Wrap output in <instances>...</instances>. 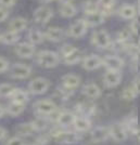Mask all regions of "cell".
Masks as SVG:
<instances>
[{
	"mask_svg": "<svg viewBox=\"0 0 140 145\" xmlns=\"http://www.w3.org/2000/svg\"><path fill=\"white\" fill-rule=\"evenodd\" d=\"M36 61L43 68H52L60 63V55L51 50H43L37 54Z\"/></svg>",
	"mask_w": 140,
	"mask_h": 145,
	"instance_id": "1",
	"label": "cell"
},
{
	"mask_svg": "<svg viewBox=\"0 0 140 145\" xmlns=\"http://www.w3.org/2000/svg\"><path fill=\"white\" fill-rule=\"evenodd\" d=\"M58 109V106L52 100L49 99H43V100H38L34 104V110L37 115L39 116H49L51 115L53 112Z\"/></svg>",
	"mask_w": 140,
	"mask_h": 145,
	"instance_id": "2",
	"label": "cell"
},
{
	"mask_svg": "<svg viewBox=\"0 0 140 145\" xmlns=\"http://www.w3.org/2000/svg\"><path fill=\"white\" fill-rule=\"evenodd\" d=\"M50 86L51 84L49 79L45 77H37L28 84V91L34 95H41L49 90Z\"/></svg>",
	"mask_w": 140,
	"mask_h": 145,
	"instance_id": "3",
	"label": "cell"
},
{
	"mask_svg": "<svg viewBox=\"0 0 140 145\" xmlns=\"http://www.w3.org/2000/svg\"><path fill=\"white\" fill-rule=\"evenodd\" d=\"M112 42L109 33L104 29L96 30L91 36V43L98 49H109L110 44Z\"/></svg>",
	"mask_w": 140,
	"mask_h": 145,
	"instance_id": "4",
	"label": "cell"
},
{
	"mask_svg": "<svg viewBox=\"0 0 140 145\" xmlns=\"http://www.w3.org/2000/svg\"><path fill=\"white\" fill-rule=\"evenodd\" d=\"M109 133L112 140L117 143H122L128 138V132L123 122H115L111 127H109Z\"/></svg>",
	"mask_w": 140,
	"mask_h": 145,
	"instance_id": "5",
	"label": "cell"
},
{
	"mask_svg": "<svg viewBox=\"0 0 140 145\" xmlns=\"http://www.w3.org/2000/svg\"><path fill=\"white\" fill-rule=\"evenodd\" d=\"M55 140L60 144H76L82 140V135H80V133L75 130L70 131V130L64 129Z\"/></svg>",
	"mask_w": 140,
	"mask_h": 145,
	"instance_id": "6",
	"label": "cell"
},
{
	"mask_svg": "<svg viewBox=\"0 0 140 145\" xmlns=\"http://www.w3.org/2000/svg\"><path fill=\"white\" fill-rule=\"evenodd\" d=\"M102 66L105 67L106 71L121 72V69L124 67V60L118 55H106L102 59Z\"/></svg>",
	"mask_w": 140,
	"mask_h": 145,
	"instance_id": "7",
	"label": "cell"
},
{
	"mask_svg": "<svg viewBox=\"0 0 140 145\" xmlns=\"http://www.w3.org/2000/svg\"><path fill=\"white\" fill-rule=\"evenodd\" d=\"M32 75V67L24 63H15L10 68V76L13 79H26Z\"/></svg>",
	"mask_w": 140,
	"mask_h": 145,
	"instance_id": "8",
	"label": "cell"
},
{
	"mask_svg": "<svg viewBox=\"0 0 140 145\" xmlns=\"http://www.w3.org/2000/svg\"><path fill=\"white\" fill-rule=\"evenodd\" d=\"M88 30V25L84 18H79L76 22H74L67 29V36L72 38H79L83 37Z\"/></svg>",
	"mask_w": 140,
	"mask_h": 145,
	"instance_id": "9",
	"label": "cell"
},
{
	"mask_svg": "<svg viewBox=\"0 0 140 145\" xmlns=\"http://www.w3.org/2000/svg\"><path fill=\"white\" fill-rule=\"evenodd\" d=\"M53 16V11L52 9L48 6H40L37 8L34 12V20L36 23L40 24H46L51 20Z\"/></svg>",
	"mask_w": 140,
	"mask_h": 145,
	"instance_id": "10",
	"label": "cell"
},
{
	"mask_svg": "<svg viewBox=\"0 0 140 145\" xmlns=\"http://www.w3.org/2000/svg\"><path fill=\"white\" fill-rule=\"evenodd\" d=\"M122 72L115 71H106L103 75V84L106 88H115L122 81Z\"/></svg>",
	"mask_w": 140,
	"mask_h": 145,
	"instance_id": "11",
	"label": "cell"
},
{
	"mask_svg": "<svg viewBox=\"0 0 140 145\" xmlns=\"http://www.w3.org/2000/svg\"><path fill=\"white\" fill-rule=\"evenodd\" d=\"M36 52L34 44L30 42H21L15 46V53L22 59H31Z\"/></svg>",
	"mask_w": 140,
	"mask_h": 145,
	"instance_id": "12",
	"label": "cell"
},
{
	"mask_svg": "<svg viewBox=\"0 0 140 145\" xmlns=\"http://www.w3.org/2000/svg\"><path fill=\"white\" fill-rule=\"evenodd\" d=\"M82 65L86 71H96L102 66V57H100L97 54L85 56L82 61Z\"/></svg>",
	"mask_w": 140,
	"mask_h": 145,
	"instance_id": "13",
	"label": "cell"
},
{
	"mask_svg": "<svg viewBox=\"0 0 140 145\" xmlns=\"http://www.w3.org/2000/svg\"><path fill=\"white\" fill-rule=\"evenodd\" d=\"M109 137V127H104V126H98L93 128L90 133V139L93 143H102L106 141Z\"/></svg>",
	"mask_w": 140,
	"mask_h": 145,
	"instance_id": "14",
	"label": "cell"
},
{
	"mask_svg": "<svg viewBox=\"0 0 140 145\" xmlns=\"http://www.w3.org/2000/svg\"><path fill=\"white\" fill-rule=\"evenodd\" d=\"M72 126L74 127L75 131H77V132L79 133L87 132V131H89L91 129V121L89 119V117L76 115Z\"/></svg>",
	"mask_w": 140,
	"mask_h": 145,
	"instance_id": "15",
	"label": "cell"
},
{
	"mask_svg": "<svg viewBox=\"0 0 140 145\" xmlns=\"http://www.w3.org/2000/svg\"><path fill=\"white\" fill-rule=\"evenodd\" d=\"M84 20H85V22L88 25V27H97V26H100L101 24H103L104 21H105V16L100 10H98V11H95V12L85 14Z\"/></svg>",
	"mask_w": 140,
	"mask_h": 145,
	"instance_id": "16",
	"label": "cell"
},
{
	"mask_svg": "<svg viewBox=\"0 0 140 145\" xmlns=\"http://www.w3.org/2000/svg\"><path fill=\"white\" fill-rule=\"evenodd\" d=\"M139 94V79L136 78L131 86L125 88L122 92V97L125 101H133Z\"/></svg>",
	"mask_w": 140,
	"mask_h": 145,
	"instance_id": "17",
	"label": "cell"
},
{
	"mask_svg": "<svg viewBox=\"0 0 140 145\" xmlns=\"http://www.w3.org/2000/svg\"><path fill=\"white\" fill-rule=\"evenodd\" d=\"M43 35H45V39H48L49 41L60 42L64 37V31L60 27L51 26V27L47 28V30L43 33Z\"/></svg>",
	"mask_w": 140,
	"mask_h": 145,
	"instance_id": "18",
	"label": "cell"
},
{
	"mask_svg": "<svg viewBox=\"0 0 140 145\" xmlns=\"http://www.w3.org/2000/svg\"><path fill=\"white\" fill-rule=\"evenodd\" d=\"M83 94L85 95L86 97L90 99V100H96L98 97H101L102 94V90L100 89V87L93 82H89V84H86L84 87H83Z\"/></svg>",
	"mask_w": 140,
	"mask_h": 145,
	"instance_id": "19",
	"label": "cell"
},
{
	"mask_svg": "<svg viewBox=\"0 0 140 145\" xmlns=\"http://www.w3.org/2000/svg\"><path fill=\"white\" fill-rule=\"evenodd\" d=\"M62 86L68 88V89H76L80 84V77L75 75V74H66L64 76H62Z\"/></svg>",
	"mask_w": 140,
	"mask_h": 145,
	"instance_id": "20",
	"label": "cell"
},
{
	"mask_svg": "<svg viewBox=\"0 0 140 145\" xmlns=\"http://www.w3.org/2000/svg\"><path fill=\"white\" fill-rule=\"evenodd\" d=\"M28 25V22L25 18H22V16H18V18H13L12 21L9 23V30H12L14 33H21L23 30L26 29Z\"/></svg>",
	"mask_w": 140,
	"mask_h": 145,
	"instance_id": "21",
	"label": "cell"
},
{
	"mask_svg": "<svg viewBox=\"0 0 140 145\" xmlns=\"http://www.w3.org/2000/svg\"><path fill=\"white\" fill-rule=\"evenodd\" d=\"M118 15L124 20H134L137 16V9L131 5H124L118 9Z\"/></svg>",
	"mask_w": 140,
	"mask_h": 145,
	"instance_id": "22",
	"label": "cell"
},
{
	"mask_svg": "<svg viewBox=\"0 0 140 145\" xmlns=\"http://www.w3.org/2000/svg\"><path fill=\"white\" fill-rule=\"evenodd\" d=\"M62 60L66 65H75L82 60V52L78 48H75L68 54L62 56Z\"/></svg>",
	"mask_w": 140,
	"mask_h": 145,
	"instance_id": "23",
	"label": "cell"
},
{
	"mask_svg": "<svg viewBox=\"0 0 140 145\" xmlns=\"http://www.w3.org/2000/svg\"><path fill=\"white\" fill-rule=\"evenodd\" d=\"M96 2H97L99 10L103 13L105 18L110 14H112L113 8L115 6V0H97Z\"/></svg>",
	"mask_w": 140,
	"mask_h": 145,
	"instance_id": "24",
	"label": "cell"
},
{
	"mask_svg": "<svg viewBox=\"0 0 140 145\" xmlns=\"http://www.w3.org/2000/svg\"><path fill=\"white\" fill-rule=\"evenodd\" d=\"M32 126L34 128L35 132H38V131H43L48 128L49 123H50V119L47 116H37V118L35 120L31 121Z\"/></svg>",
	"mask_w": 140,
	"mask_h": 145,
	"instance_id": "25",
	"label": "cell"
},
{
	"mask_svg": "<svg viewBox=\"0 0 140 145\" xmlns=\"http://www.w3.org/2000/svg\"><path fill=\"white\" fill-rule=\"evenodd\" d=\"M27 38H28V41L30 43L36 46V44H40L45 40V35H43V31H40L39 29L36 28H33L28 31L27 34Z\"/></svg>",
	"mask_w": 140,
	"mask_h": 145,
	"instance_id": "26",
	"label": "cell"
},
{
	"mask_svg": "<svg viewBox=\"0 0 140 145\" xmlns=\"http://www.w3.org/2000/svg\"><path fill=\"white\" fill-rule=\"evenodd\" d=\"M10 97H11L12 102L24 104V105L28 102V94H27V92L24 91L23 89H20V88H15V90L13 91V93L11 94Z\"/></svg>",
	"mask_w": 140,
	"mask_h": 145,
	"instance_id": "27",
	"label": "cell"
},
{
	"mask_svg": "<svg viewBox=\"0 0 140 145\" xmlns=\"http://www.w3.org/2000/svg\"><path fill=\"white\" fill-rule=\"evenodd\" d=\"M20 40V35L18 33H14L12 30H8L6 33L1 34L0 41L5 44H15Z\"/></svg>",
	"mask_w": 140,
	"mask_h": 145,
	"instance_id": "28",
	"label": "cell"
},
{
	"mask_svg": "<svg viewBox=\"0 0 140 145\" xmlns=\"http://www.w3.org/2000/svg\"><path fill=\"white\" fill-rule=\"evenodd\" d=\"M15 131L18 133V137L20 138H26V137H31L33 133L35 132L34 128L32 126L31 122H25V123H20Z\"/></svg>",
	"mask_w": 140,
	"mask_h": 145,
	"instance_id": "29",
	"label": "cell"
},
{
	"mask_svg": "<svg viewBox=\"0 0 140 145\" xmlns=\"http://www.w3.org/2000/svg\"><path fill=\"white\" fill-rule=\"evenodd\" d=\"M77 13V9L76 7L74 6L72 2L70 3H63L60 7V15L63 16V18H71L75 16Z\"/></svg>",
	"mask_w": 140,
	"mask_h": 145,
	"instance_id": "30",
	"label": "cell"
},
{
	"mask_svg": "<svg viewBox=\"0 0 140 145\" xmlns=\"http://www.w3.org/2000/svg\"><path fill=\"white\" fill-rule=\"evenodd\" d=\"M124 126H125L128 133H130L131 135H138V133H139V125H138V118L136 116L128 118L127 120L124 122Z\"/></svg>",
	"mask_w": 140,
	"mask_h": 145,
	"instance_id": "31",
	"label": "cell"
},
{
	"mask_svg": "<svg viewBox=\"0 0 140 145\" xmlns=\"http://www.w3.org/2000/svg\"><path fill=\"white\" fill-rule=\"evenodd\" d=\"M25 110V105L24 104H20V103L16 102H11L9 103L8 107H7V113L12 117H18L20 116L23 112Z\"/></svg>",
	"mask_w": 140,
	"mask_h": 145,
	"instance_id": "32",
	"label": "cell"
},
{
	"mask_svg": "<svg viewBox=\"0 0 140 145\" xmlns=\"http://www.w3.org/2000/svg\"><path fill=\"white\" fill-rule=\"evenodd\" d=\"M123 51H125L131 57V60L133 59H138V55H139V47H138V44L133 42L125 43L124 47H123Z\"/></svg>",
	"mask_w": 140,
	"mask_h": 145,
	"instance_id": "33",
	"label": "cell"
},
{
	"mask_svg": "<svg viewBox=\"0 0 140 145\" xmlns=\"http://www.w3.org/2000/svg\"><path fill=\"white\" fill-rule=\"evenodd\" d=\"M14 90H15V87L12 84H8V82L1 84L0 85V97H10Z\"/></svg>",
	"mask_w": 140,
	"mask_h": 145,
	"instance_id": "34",
	"label": "cell"
},
{
	"mask_svg": "<svg viewBox=\"0 0 140 145\" xmlns=\"http://www.w3.org/2000/svg\"><path fill=\"white\" fill-rule=\"evenodd\" d=\"M131 31L129 30V28H123L122 30L118 31L117 36H116V41L121 43H127L128 40L131 37Z\"/></svg>",
	"mask_w": 140,
	"mask_h": 145,
	"instance_id": "35",
	"label": "cell"
},
{
	"mask_svg": "<svg viewBox=\"0 0 140 145\" xmlns=\"http://www.w3.org/2000/svg\"><path fill=\"white\" fill-rule=\"evenodd\" d=\"M99 8H98V5L96 1L93 0H87L84 3V12L85 14H88V13L95 12V11H98Z\"/></svg>",
	"mask_w": 140,
	"mask_h": 145,
	"instance_id": "36",
	"label": "cell"
},
{
	"mask_svg": "<svg viewBox=\"0 0 140 145\" xmlns=\"http://www.w3.org/2000/svg\"><path fill=\"white\" fill-rule=\"evenodd\" d=\"M76 48V47H74L73 44H70V43H65V44H63L61 47V49H60V54L62 56H64V55L68 54L71 51H73L74 49Z\"/></svg>",
	"mask_w": 140,
	"mask_h": 145,
	"instance_id": "37",
	"label": "cell"
},
{
	"mask_svg": "<svg viewBox=\"0 0 140 145\" xmlns=\"http://www.w3.org/2000/svg\"><path fill=\"white\" fill-rule=\"evenodd\" d=\"M50 135L49 134H40L36 140V145H47L50 142Z\"/></svg>",
	"mask_w": 140,
	"mask_h": 145,
	"instance_id": "38",
	"label": "cell"
},
{
	"mask_svg": "<svg viewBox=\"0 0 140 145\" xmlns=\"http://www.w3.org/2000/svg\"><path fill=\"white\" fill-rule=\"evenodd\" d=\"M138 29H139V22L137 18H135L134 20H131L130 25H129V30L131 31L133 35H138Z\"/></svg>",
	"mask_w": 140,
	"mask_h": 145,
	"instance_id": "39",
	"label": "cell"
},
{
	"mask_svg": "<svg viewBox=\"0 0 140 145\" xmlns=\"http://www.w3.org/2000/svg\"><path fill=\"white\" fill-rule=\"evenodd\" d=\"M7 145H25V144L23 139L16 135V137H12V138H10V139L8 140Z\"/></svg>",
	"mask_w": 140,
	"mask_h": 145,
	"instance_id": "40",
	"label": "cell"
},
{
	"mask_svg": "<svg viewBox=\"0 0 140 145\" xmlns=\"http://www.w3.org/2000/svg\"><path fill=\"white\" fill-rule=\"evenodd\" d=\"M9 68H10L9 61L7 60V59H5V57H2V56H0V74L7 72Z\"/></svg>",
	"mask_w": 140,
	"mask_h": 145,
	"instance_id": "41",
	"label": "cell"
},
{
	"mask_svg": "<svg viewBox=\"0 0 140 145\" xmlns=\"http://www.w3.org/2000/svg\"><path fill=\"white\" fill-rule=\"evenodd\" d=\"M15 2H16V0H0V7L9 9V8L14 6Z\"/></svg>",
	"mask_w": 140,
	"mask_h": 145,
	"instance_id": "42",
	"label": "cell"
},
{
	"mask_svg": "<svg viewBox=\"0 0 140 145\" xmlns=\"http://www.w3.org/2000/svg\"><path fill=\"white\" fill-rule=\"evenodd\" d=\"M8 16H9V9L0 7V22L6 21L7 18H8Z\"/></svg>",
	"mask_w": 140,
	"mask_h": 145,
	"instance_id": "43",
	"label": "cell"
},
{
	"mask_svg": "<svg viewBox=\"0 0 140 145\" xmlns=\"http://www.w3.org/2000/svg\"><path fill=\"white\" fill-rule=\"evenodd\" d=\"M6 137H7V130L5 128L0 127V141L6 139Z\"/></svg>",
	"mask_w": 140,
	"mask_h": 145,
	"instance_id": "44",
	"label": "cell"
},
{
	"mask_svg": "<svg viewBox=\"0 0 140 145\" xmlns=\"http://www.w3.org/2000/svg\"><path fill=\"white\" fill-rule=\"evenodd\" d=\"M5 114H6V109H5L3 106L0 105V118H2V117L5 116Z\"/></svg>",
	"mask_w": 140,
	"mask_h": 145,
	"instance_id": "45",
	"label": "cell"
},
{
	"mask_svg": "<svg viewBox=\"0 0 140 145\" xmlns=\"http://www.w3.org/2000/svg\"><path fill=\"white\" fill-rule=\"evenodd\" d=\"M59 2H61V5H63V3H70V2H72L73 0H58Z\"/></svg>",
	"mask_w": 140,
	"mask_h": 145,
	"instance_id": "46",
	"label": "cell"
},
{
	"mask_svg": "<svg viewBox=\"0 0 140 145\" xmlns=\"http://www.w3.org/2000/svg\"><path fill=\"white\" fill-rule=\"evenodd\" d=\"M40 1H43V2H50V1H52V0H40Z\"/></svg>",
	"mask_w": 140,
	"mask_h": 145,
	"instance_id": "47",
	"label": "cell"
},
{
	"mask_svg": "<svg viewBox=\"0 0 140 145\" xmlns=\"http://www.w3.org/2000/svg\"><path fill=\"white\" fill-rule=\"evenodd\" d=\"M25 145H36V144H25Z\"/></svg>",
	"mask_w": 140,
	"mask_h": 145,
	"instance_id": "48",
	"label": "cell"
},
{
	"mask_svg": "<svg viewBox=\"0 0 140 145\" xmlns=\"http://www.w3.org/2000/svg\"><path fill=\"white\" fill-rule=\"evenodd\" d=\"M0 36H1V34H0Z\"/></svg>",
	"mask_w": 140,
	"mask_h": 145,
	"instance_id": "49",
	"label": "cell"
}]
</instances>
